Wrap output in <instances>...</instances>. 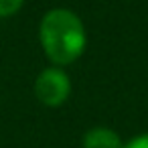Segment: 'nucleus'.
<instances>
[{
  "label": "nucleus",
  "instance_id": "2",
  "mask_svg": "<svg viewBox=\"0 0 148 148\" xmlns=\"http://www.w3.org/2000/svg\"><path fill=\"white\" fill-rule=\"evenodd\" d=\"M69 91H71L69 77L61 69H55V67L41 71V75L35 81V93L39 101H43L49 108L61 106L69 97Z\"/></svg>",
  "mask_w": 148,
  "mask_h": 148
},
{
  "label": "nucleus",
  "instance_id": "3",
  "mask_svg": "<svg viewBox=\"0 0 148 148\" xmlns=\"http://www.w3.org/2000/svg\"><path fill=\"white\" fill-rule=\"evenodd\" d=\"M83 148H124V142L110 128H91L83 136Z\"/></svg>",
  "mask_w": 148,
  "mask_h": 148
},
{
  "label": "nucleus",
  "instance_id": "5",
  "mask_svg": "<svg viewBox=\"0 0 148 148\" xmlns=\"http://www.w3.org/2000/svg\"><path fill=\"white\" fill-rule=\"evenodd\" d=\"M124 148H148V134H142V136L132 138L130 142L124 144Z\"/></svg>",
  "mask_w": 148,
  "mask_h": 148
},
{
  "label": "nucleus",
  "instance_id": "4",
  "mask_svg": "<svg viewBox=\"0 0 148 148\" xmlns=\"http://www.w3.org/2000/svg\"><path fill=\"white\" fill-rule=\"evenodd\" d=\"M23 2L25 0H0V16H10V14L18 12Z\"/></svg>",
  "mask_w": 148,
  "mask_h": 148
},
{
  "label": "nucleus",
  "instance_id": "1",
  "mask_svg": "<svg viewBox=\"0 0 148 148\" xmlns=\"http://www.w3.org/2000/svg\"><path fill=\"white\" fill-rule=\"evenodd\" d=\"M39 37L47 57L57 65L73 63L85 49L83 23L67 8L49 10L41 21Z\"/></svg>",
  "mask_w": 148,
  "mask_h": 148
}]
</instances>
